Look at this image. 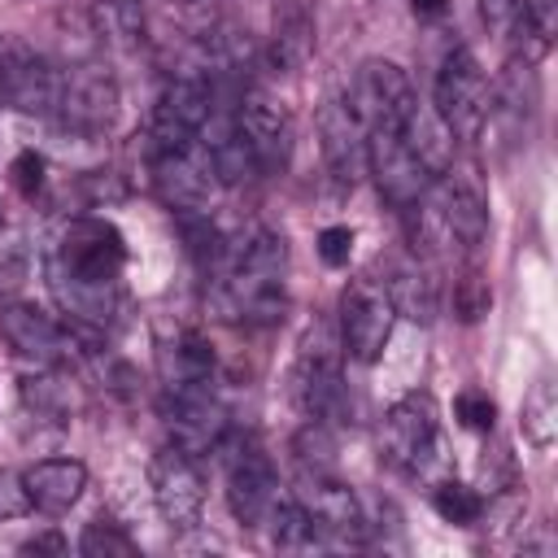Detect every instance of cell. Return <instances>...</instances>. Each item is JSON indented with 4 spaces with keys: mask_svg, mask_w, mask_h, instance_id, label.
Segmentation results:
<instances>
[{
    "mask_svg": "<svg viewBox=\"0 0 558 558\" xmlns=\"http://www.w3.org/2000/svg\"><path fill=\"white\" fill-rule=\"evenodd\" d=\"M122 266H126V240L100 214L65 218L44 257L52 301L78 331L92 336L109 331L113 318L122 314Z\"/></svg>",
    "mask_w": 558,
    "mask_h": 558,
    "instance_id": "6da1fadb",
    "label": "cell"
},
{
    "mask_svg": "<svg viewBox=\"0 0 558 558\" xmlns=\"http://www.w3.org/2000/svg\"><path fill=\"white\" fill-rule=\"evenodd\" d=\"M209 283V305L218 318L244 327L279 323L288 314V240L270 227H248L227 244V262Z\"/></svg>",
    "mask_w": 558,
    "mask_h": 558,
    "instance_id": "7a4b0ae2",
    "label": "cell"
},
{
    "mask_svg": "<svg viewBox=\"0 0 558 558\" xmlns=\"http://www.w3.org/2000/svg\"><path fill=\"white\" fill-rule=\"evenodd\" d=\"M340 336L327 323H310V331L296 344V362L288 375V392L296 401V410L314 423H331L344 414L349 392H344V375H340Z\"/></svg>",
    "mask_w": 558,
    "mask_h": 558,
    "instance_id": "3957f363",
    "label": "cell"
},
{
    "mask_svg": "<svg viewBox=\"0 0 558 558\" xmlns=\"http://www.w3.org/2000/svg\"><path fill=\"white\" fill-rule=\"evenodd\" d=\"M392 323H397V310H392V296L384 288V279L375 275H357L349 279V288L340 292V349L357 362V366H371L384 357L388 340H392Z\"/></svg>",
    "mask_w": 558,
    "mask_h": 558,
    "instance_id": "277c9868",
    "label": "cell"
},
{
    "mask_svg": "<svg viewBox=\"0 0 558 558\" xmlns=\"http://www.w3.org/2000/svg\"><path fill=\"white\" fill-rule=\"evenodd\" d=\"M214 453H222V466H227V506H231L235 523L262 527L266 514H270V506L283 497L270 453L253 436H240V440H227L222 436Z\"/></svg>",
    "mask_w": 558,
    "mask_h": 558,
    "instance_id": "5b68a950",
    "label": "cell"
},
{
    "mask_svg": "<svg viewBox=\"0 0 558 558\" xmlns=\"http://www.w3.org/2000/svg\"><path fill=\"white\" fill-rule=\"evenodd\" d=\"M488 74L480 70L471 48H449L440 70H436V87H432V105L436 113L449 122V131L458 140H475L484 131L488 118Z\"/></svg>",
    "mask_w": 558,
    "mask_h": 558,
    "instance_id": "8992f818",
    "label": "cell"
},
{
    "mask_svg": "<svg viewBox=\"0 0 558 558\" xmlns=\"http://www.w3.org/2000/svg\"><path fill=\"white\" fill-rule=\"evenodd\" d=\"M214 83L205 74H179L161 87L153 118H148V153H166V148H187L196 144L209 109H214Z\"/></svg>",
    "mask_w": 558,
    "mask_h": 558,
    "instance_id": "52a82bcc",
    "label": "cell"
},
{
    "mask_svg": "<svg viewBox=\"0 0 558 558\" xmlns=\"http://www.w3.org/2000/svg\"><path fill=\"white\" fill-rule=\"evenodd\" d=\"M344 100H349V109L357 113V122H362L366 131H375V126L401 131L405 118H410V109H414V100H418V92H414L410 74H405L397 61L371 57V61L357 65L353 87H349Z\"/></svg>",
    "mask_w": 558,
    "mask_h": 558,
    "instance_id": "ba28073f",
    "label": "cell"
},
{
    "mask_svg": "<svg viewBox=\"0 0 558 558\" xmlns=\"http://www.w3.org/2000/svg\"><path fill=\"white\" fill-rule=\"evenodd\" d=\"M0 331L17 349V357H26L35 366H52V371L70 366L78 357V340L92 336V331H78L74 323H61L48 310L26 305V301H13L0 310Z\"/></svg>",
    "mask_w": 558,
    "mask_h": 558,
    "instance_id": "9c48e42d",
    "label": "cell"
},
{
    "mask_svg": "<svg viewBox=\"0 0 558 558\" xmlns=\"http://www.w3.org/2000/svg\"><path fill=\"white\" fill-rule=\"evenodd\" d=\"M4 61H0V100L17 113L31 118H57V100H61V70L52 61H44L31 44L0 35Z\"/></svg>",
    "mask_w": 558,
    "mask_h": 558,
    "instance_id": "30bf717a",
    "label": "cell"
},
{
    "mask_svg": "<svg viewBox=\"0 0 558 558\" xmlns=\"http://www.w3.org/2000/svg\"><path fill=\"white\" fill-rule=\"evenodd\" d=\"M118 118V78L96 65L78 61L61 70V100H57V122L74 135H105Z\"/></svg>",
    "mask_w": 558,
    "mask_h": 558,
    "instance_id": "8fae6325",
    "label": "cell"
},
{
    "mask_svg": "<svg viewBox=\"0 0 558 558\" xmlns=\"http://www.w3.org/2000/svg\"><path fill=\"white\" fill-rule=\"evenodd\" d=\"M148 170H153V187L161 196V205L179 218V214H209L218 179L214 166L205 157L201 144L187 148H166V153H148Z\"/></svg>",
    "mask_w": 558,
    "mask_h": 558,
    "instance_id": "7c38bea8",
    "label": "cell"
},
{
    "mask_svg": "<svg viewBox=\"0 0 558 558\" xmlns=\"http://www.w3.org/2000/svg\"><path fill=\"white\" fill-rule=\"evenodd\" d=\"M148 488H153L157 514L174 532H192L201 523V510H205V475H201V466H196L192 453H183L179 445L157 449L153 462H148Z\"/></svg>",
    "mask_w": 558,
    "mask_h": 558,
    "instance_id": "4fadbf2b",
    "label": "cell"
},
{
    "mask_svg": "<svg viewBox=\"0 0 558 558\" xmlns=\"http://www.w3.org/2000/svg\"><path fill=\"white\" fill-rule=\"evenodd\" d=\"M366 174L375 179L379 196L397 209H410L427 196V187L436 183L427 174V166L410 153L405 135L401 131H388V126H375L366 131Z\"/></svg>",
    "mask_w": 558,
    "mask_h": 558,
    "instance_id": "5bb4252c",
    "label": "cell"
},
{
    "mask_svg": "<svg viewBox=\"0 0 558 558\" xmlns=\"http://www.w3.org/2000/svg\"><path fill=\"white\" fill-rule=\"evenodd\" d=\"M436 436H440V410L432 392H405L397 405L384 414V453L401 471H423L436 458Z\"/></svg>",
    "mask_w": 558,
    "mask_h": 558,
    "instance_id": "9a60e30c",
    "label": "cell"
},
{
    "mask_svg": "<svg viewBox=\"0 0 558 558\" xmlns=\"http://www.w3.org/2000/svg\"><path fill=\"white\" fill-rule=\"evenodd\" d=\"M161 414H166V427H170V445H179V449L192 453V458L214 453L218 440L227 436V405L218 401L214 384H196V388L166 392Z\"/></svg>",
    "mask_w": 558,
    "mask_h": 558,
    "instance_id": "2e32d148",
    "label": "cell"
},
{
    "mask_svg": "<svg viewBox=\"0 0 558 558\" xmlns=\"http://www.w3.org/2000/svg\"><path fill=\"white\" fill-rule=\"evenodd\" d=\"M292 497L305 506L318 541H331V545L336 541H353L366 527L362 506H357V493L344 480H336V471H301Z\"/></svg>",
    "mask_w": 558,
    "mask_h": 558,
    "instance_id": "e0dca14e",
    "label": "cell"
},
{
    "mask_svg": "<svg viewBox=\"0 0 558 558\" xmlns=\"http://www.w3.org/2000/svg\"><path fill=\"white\" fill-rule=\"evenodd\" d=\"M235 122L253 148V161H257V174H279L292 157V118L288 109L257 92V87H244L240 92V105H235Z\"/></svg>",
    "mask_w": 558,
    "mask_h": 558,
    "instance_id": "ac0fdd59",
    "label": "cell"
},
{
    "mask_svg": "<svg viewBox=\"0 0 558 558\" xmlns=\"http://www.w3.org/2000/svg\"><path fill=\"white\" fill-rule=\"evenodd\" d=\"M318 140H323L327 174L340 187H353L366 174V126L357 122V113L349 109L344 96H331L318 109Z\"/></svg>",
    "mask_w": 558,
    "mask_h": 558,
    "instance_id": "d6986e66",
    "label": "cell"
},
{
    "mask_svg": "<svg viewBox=\"0 0 558 558\" xmlns=\"http://www.w3.org/2000/svg\"><path fill=\"white\" fill-rule=\"evenodd\" d=\"M318 48V0H270V65L279 74L301 70Z\"/></svg>",
    "mask_w": 558,
    "mask_h": 558,
    "instance_id": "ffe728a7",
    "label": "cell"
},
{
    "mask_svg": "<svg viewBox=\"0 0 558 558\" xmlns=\"http://www.w3.org/2000/svg\"><path fill=\"white\" fill-rule=\"evenodd\" d=\"M427 205H432L445 240H458L466 248L484 244V235H488V205H484V196L471 183H462L453 174H440V183L427 187Z\"/></svg>",
    "mask_w": 558,
    "mask_h": 558,
    "instance_id": "44dd1931",
    "label": "cell"
},
{
    "mask_svg": "<svg viewBox=\"0 0 558 558\" xmlns=\"http://www.w3.org/2000/svg\"><path fill=\"white\" fill-rule=\"evenodd\" d=\"M196 144L205 148V157L214 166V179L222 187H235V183H244V179L257 174V161H253V148H248V140H244V131L235 122V109H222L214 100V109H209Z\"/></svg>",
    "mask_w": 558,
    "mask_h": 558,
    "instance_id": "7402d4cb",
    "label": "cell"
},
{
    "mask_svg": "<svg viewBox=\"0 0 558 558\" xmlns=\"http://www.w3.org/2000/svg\"><path fill=\"white\" fill-rule=\"evenodd\" d=\"M22 475L31 488V506L44 514H65L87 488V466L78 458H44Z\"/></svg>",
    "mask_w": 558,
    "mask_h": 558,
    "instance_id": "603a6c76",
    "label": "cell"
},
{
    "mask_svg": "<svg viewBox=\"0 0 558 558\" xmlns=\"http://www.w3.org/2000/svg\"><path fill=\"white\" fill-rule=\"evenodd\" d=\"M157 371H161L166 392L214 384V344L201 331H179L174 340H166L157 349Z\"/></svg>",
    "mask_w": 558,
    "mask_h": 558,
    "instance_id": "cb8c5ba5",
    "label": "cell"
},
{
    "mask_svg": "<svg viewBox=\"0 0 558 558\" xmlns=\"http://www.w3.org/2000/svg\"><path fill=\"white\" fill-rule=\"evenodd\" d=\"M401 135H405L410 153L427 166V174H432V179H440V174H449V170H453V144H458V135L449 131V122L436 113V105H432V100H414V109H410V118H405Z\"/></svg>",
    "mask_w": 558,
    "mask_h": 558,
    "instance_id": "d4e9b609",
    "label": "cell"
},
{
    "mask_svg": "<svg viewBox=\"0 0 558 558\" xmlns=\"http://www.w3.org/2000/svg\"><path fill=\"white\" fill-rule=\"evenodd\" d=\"M384 288H388L392 310H397L401 318L432 323L436 310H440V288H436L432 270H427L418 257H397V262L384 270Z\"/></svg>",
    "mask_w": 558,
    "mask_h": 558,
    "instance_id": "484cf974",
    "label": "cell"
},
{
    "mask_svg": "<svg viewBox=\"0 0 558 558\" xmlns=\"http://www.w3.org/2000/svg\"><path fill=\"white\" fill-rule=\"evenodd\" d=\"M179 235H183V248H187L192 266L214 279V275L222 270L227 244H231V240L218 231V222H214L209 214H179Z\"/></svg>",
    "mask_w": 558,
    "mask_h": 558,
    "instance_id": "4316f807",
    "label": "cell"
},
{
    "mask_svg": "<svg viewBox=\"0 0 558 558\" xmlns=\"http://www.w3.org/2000/svg\"><path fill=\"white\" fill-rule=\"evenodd\" d=\"M39 375L22 379V405L44 418V423H65L70 418V384L52 366H35Z\"/></svg>",
    "mask_w": 558,
    "mask_h": 558,
    "instance_id": "83f0119b",
    "label": "cell"
},
{
    "mask_svg": "<svg viewBox=\"0 0 558 558\" xmlns=\"http://www.w3.org/2000/svg\"><path fill=\"white\" fill-rule=\"evenodd\" d=\"M266 523H270V541H275V549L301 554V549L323 545L318 532H314V523H310V514H305V506H301L296 497H279V501L270 506Z\"/></svg>",
    "mask_w": 558,
    "mask_h": 558,
    "instance_id": "f1b7e54d",
    "label": "cell"
},
{
    "mask_svg": "<svg viewBox=\"0 0 558 558\" xmlns=\"http://www.w3.org/2000/svg\"><path fill=\"white\" fill-rule=\"evenodd\" d=\"M519 427H523V436H527L532 445H541V449L554 445V436H558V392H554L549 379H541V384L523 397Z\"/></svg>",
    "mask_w": 558,
    "mask_h": 558,
    "instance_id": "f546056e",
    "label": "cell"
},
{
    "mask_svg": "<svg viewBox=\"0 0 558 558\" xmlns=\"http://www.w3.org/2000/svg\"><path fill=\"white\" fill-rule=\"evenodd\" d=\"M432 510L453 527H471L484 519V497L462 480H445L432 488Z\"/></svg>",
    "mask_w": 558,
    "mask_h": 558,
    "instance_id": "4dcf8cb0",
    "label": "cell"
},
{
    "mask_svg": "<svg viewBox=\"0 0 558 558\" xmlns=\"http://www.w3.org/2000/svg\"><path fill=\"white\" fill-rule=\"evenodd\" d=\"M96 35L113 44H144V9L140 0H100Z\"/></svg>",
    "mask_w": 558,
    "mask_h": 558,
    "instance_id": "1f68e13d",
    "label": "cell"
},
{
    "mask_svg": "<svg viewBox=\"0 0 558 558\" xmlns=\"http://www.w3.org/2000/svg\"><path fill=\"white\" fill-rule=\"evenodd\" d=\"M78 549H83L87 558H135V554H140V545L131 541V532H126L122 523H113V519L87 523L83 536H78Z\"/></svg>",
    "mask_w": 558,
    "mask_h": 558,
    "instance_id": "d6a6232c",
    "label": "cell"
},
{
    "mask_svg": "<svg viewBox=\"0 0 558 558\" xmlns=\"http://www.w3.org/2000/svg\"><path fill=\"white\" fill-rule=\"evenodd\" d=\"M292 453H296V466H301V471H336V466H331L336 445H331L327 427L314 423V418L292 436Z\"/></svg>",
    "mask_w": 558,
    "mask_h": 558,
    "instance_id": "836d02e7",
    "label": "cell"
},
{
    "mask_svg": "<svg viewBox=\"0 0 558 558\" xmlns=\"http://www.w3.org/2000/svg\"><path fill=\"white\" fill-rule=\"evenodd\" d=\"M31 275V248L22 235H4L0 240V296H13Z\"/></svg>",
    "mask_w": 558,
    "mask_h": 558,
    "instance_id": "e575fe53",
    "label": "cell"
},
{
    "mask_svg": "<svg viewBox=\"0 0 558 558\" xmlns=\"http://www.w3.org/2000/svg\"><path fill=\"white\" fill-rule=\"evenodd\" d=\"M9 179H13V187H17L26 201H35V196L44 192V183H48V166H44V157H39L35 148H22V153L13 157V166H9Z\"/></svg>",
    "mask_w": 558,
    "mask_h": 558,
    "instance_id": "d590c367",
    "label": "cell"
},
{
    "mask_svg": "<svg viewBox=\"0 0 558 558\" xmlns=\"http://www.w3.org/2000/svg\"><path fill=\"white\" fill-rule=\"evenodd\" d=\"M453 414H458V423L471 427V432H493V423H497V405H493V397H488V392H475V388L458 392Z\"/></svg>",
    "mask_w": 558,
    "mask_h": 558,
    "instance_id": "8d00e7d4",
    "label": "cell"
},
{
    "mask_svg": "<svg viewBox=\"0 0 558 558\" xmlns=\"http://www.w3.org/2000/svg\"><path fill=\"white\" fill-rule=\"evenodd\" d=\"M31 510V488H26V475L22 471H9L0 466V519H17Z\"/></svg>",
    "mask_w": 558,
    "mask_h": 558,
    "instance_id": "74e56055",
    "label": "cell"
},
{
    "mask_svg": "<svg viewBox=\"0 0 558 558\" xmlns=\"http://www.w3.org/2000/svg\"><path fill=\"white\" fill-rule=\"evenodd\" d=\"M480 17L497 39H510V31L523 17V0H480Z\"/></svg>",
    "mask_w": 558,
    "mask_h": 558,
    "instance_id": "f35d334b",
    "label": "cell"
},
{
    "mask_svg": "<svg viewBox=\"0 0 558 558\" xmlns=\"http://www.w3.org/2000/svg\"><path fill=\"white\" fill-rule=\"evenodd\" d=\"M349 253H353V231L349 227H323L318 231V257L327 266H349Z\"/></svg>",
    "mask_w": 558,
    "mask_h": 558,
    "instance_id": "ab89813d",
    "label": "cell"
},
{
    "mask_svg": "<svg viewBox=\"0 0 558 558\" xmlns=\"http://www.w3.org/2000/svg\"><path fill=\"white\" fill-rule=\"evenodd\" d=\"M78 187H83L87 205H96V209L122 196V183H118V179H113L109 170H92V174H83V179H78Z\"/></svg>",
    "mask_w": 558,
    "mask_h": 558,
    "instance_id": "60d3db41",
    "label": "cell"
},
{
    "mask_svg": "<svg viewBox=\"0 0 558 558\" xmlns=\"http://www.w3.org/2000/svg\"><path fill=\"white\" fill-rule=\"evenodd\" d=\"M484 310H488V288H484L475 275H466V279H462V296H458V314H462L466 323H475Z\"/></svg>",
    "mask_w": 558,
    "mask_h": 558,
    "instance_id": "b9f144b4",
    "label": "cell"
},
{
    "mask_svg": "<svg viewBox=\"0 0 558 558\" xmlns=\"http://www.w3.org/2000/svg\"><path fill=\"white\" fill-rule=\"evenodd\" d=\"M22 549H26V554H39V549H65V541H61V536H52V532H48V536H35V541H26V545H22Z\"/></svg>",
    "mask_w": 558,
    "mask_h": 558,
    "instance_id": "7bdbcfd3",
    "label": "cell"
},
{
    "mask_svg": "<svg viewBox=\"0 0 558 558\" xmlns=\"http://www.w3.org/2000/svg\"><path fill=\"white\" fill-rule=\"evenodd\" d=\"M449 9V0H414V13L418 17H440Z\"/></svg>",
    "mask_w": 558,
    "mask_h": 558,
    "instance_id": "ee69618b",
    "label": "cell"
},
{
    "mask_svg": "<svg viewBox=\"0 0 558 558\" xmlns=\"http://www.w3.org/2000/svg\"><path fill=\"white\" fill-rule=\"evenodd\" d=\"M0 227H4V205H0Z\"/></svg>",
    "mask_w": 558,
    "mask_h": 558,
    "instance_id": "f6af8a7d",
    "label": "cell"
}]
</instances>
